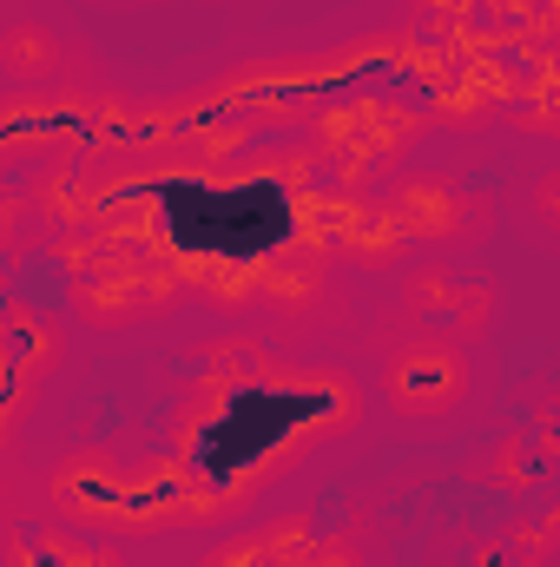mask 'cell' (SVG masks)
I'll list each match as a JSON object with an SVG mask.
<instances>
[{"mask_svg": "<svg viewBox=\"0 0 560 567\" xmlns=\"http://www.w3.org/2000/svg\"><path fill=\"white\" fill-rule=\"evenodd\" d=\"M376 396L396 423H448L475 396V357H468V343H455L442 330L403 337L376 370Z\"/></svg>", "mask_w": 560, "mask_h": 567, "instance_id": "1", "label": "cell"}, {"mask_svg": "<svg viewBox=\"0 0 560 567\" xmlns=\"http://www.w3.org/2000/svg\"><path fill=\"white\" fill-rule=\"evenodd\" d=\"M554 0H481V13L495 20V27H528L535 13H548Z\"/></svg>", "mask_w": 560, "mask_h": 567, "instance_id": "21", "label": "cell"}, {"mask_svg": "<svg viewBox=\"0 0 560 567\" xmlns=\"http://www.w3.org/2000/svg\"><path fill=\"white\" fill-rule=\"evenodd\" d=\"M323 231H330V258H343L356 271H396L409 251L396 212L370 192H330L323 185Z\"/></svg>", "mask_w": 560, "mask_h": 567, "instance_id": "5", "label": "cell"}, {"mask_svg": "<svg viewBox=\"0 0 560 567\" xmlns=\"http://www.w3.org/2000/svg\"><path fill=\"white\" fill-rule=\"evenodd\" d=\"M508 113H515V126H521V133H535V140H548V133H560V126H554V120H560L554 93H521V100H515Z\"/></svg>", "mask_w": 560, "mask_h": 567, "instance_id": "19", "label": "cell"}, {"mask_svg": "<svg viewBox=\"0 0 560 567\" xmlns=\"http://www.w3.org/2000/svg\"><path fill=\"white\" fill-rule=\"evenodd\" d=\"M185 284L172 265L145 258V251H113L100 265H86L80 278H66V310L86 323V330H126V323H145V317H165L178 310Z\"/></svg>", "mask_w": 560, "mask_h": 567, "instance_id": "2", "label": "cell"}, {"mask_svg": "<svg viewBox=\"0 0 560 567\" xmlns=\"http://www.w3.org/2000/svg\"><path fill=\"white\" fill-rule=\"evenodd\" d=\"M20 225H27V198H20V185L0 178V251L20 245Z\"/></svg>", "mask_w": 560, "mask_h": 567, "instance_id": "20", "label": "cell"}, {"mask_svg": "<svg viewBox=\"0 0 560 567\" xmlns=\"http://www.w3.org/2000/svg\"><path fill=\"white\" fill-rule=\"evenodd\" d=\"M383 205L396 212L409 245H481L488 225H495V205L468 198L448 172H403V178H390Z\"/></svg>", "mask_w": 560, "mask_h": 567, "instance_id": "4", "label": "cell"}, {"mask_svg": "<svg viewBox=\"0 0 560 567\" xmlns=\"http://www.w3.org/2000/svg\"><path fill=\"white\" fill-rule=\"evenodd\" d=\"M20 198H27V212H33L40 225H53V231H86L93 212H100V198H106V185H93L86 165H66V158H60V165H40Z\"/></svg>", "mask_w": 560, "mask_h": 567, "instance_id": "9", "label": "cell"}, {"mask_svg": "<svg viewBox=\"0 0 560 567\" xmlns=\"http://www.w3.org/2000/svg\"><path fill=\"white\" fill-rule=\"evenodd\" d=\"M60 363H66L60 317H46L33 303H0V390L20 396V403H33Z\"/></svg>", "mask_w": 560, "mask_h": 567, "instance_id": "7", "label": "cell"}, {"mask_svg": "<svg viewBox=\"0 0 560 567\" xmlns=\"http://www.w3.org/2000/svg\"><path fill=\"white\" fill-rule=\"evenodd\" d=\"M231 185H290V192H310L323 185V158L310 145H265V152H238L225 165Z\"/></svg>", "mask_w": 560, "mask_h": 567, "instance_id": "12", "label": "cell"}, {"mask_svg": "<svg viewBox=\"0 0 560 567\" xmlns=\"http://www.w3.org/2000/svg\"><path fill=\"white\" fill-rule=\"evenodd\" d=\"M46 508L73 522L80 535H139V502H133V455L120 449H73L46 468Z\"/></svg>", "mask_w": 560, "mask_h": 567, "instance_id": "3", "label": "cell"}, {"mask_svg": "<svg viewBox=\"0 0 560 567\" xmlns=\"http://www.w3.org/2000/svg\"><path fill=\"white\" fill-rule=\"evenodd\" d=\"M403 303H409V317H422L428 330H442L455 343H475L495 323V284L448 271V265H422L416 278H403Z\"/></svg>", "mask_w": 560, "mask_h": 567, "instance_id": "6", "label": "cell"}, {"mask_svg": "<svg viewBox=\"0 0 560 567\" xmlns=\"http://www.w3.org/2000/svg\"><path fill=\"white\" fill-rule=\"evenodd\" d=\"M330 297V258H310V251H290L258 265V303H271L278 317H310L317 303Z\"/></svg>", "mask_w": 560, "mask_h": 567, "instance_id": "11", "label": "cell"}, {"mask_svg": "<svg viewBox=\"0 0 560 567\" xmlns=\"http://www.w3.org/2000/svg\"><path fill=\"white\" fill-rule=\"evenodd\" d=\"M310 535H317L310 508H283L271 522H251V528H238L231 542H218L198 567H290L310 548Z\"/></svg>", "mask_w": 560, "mask_h": 567, "instance_id": "8", "label": "cell"}, {"mask_svg": "<svg viewBox=\"0 0 560 567\" xmlns=\"http://www.w3.org/2000/svg\"><path fill=\"white\" fill-rule=\"evenodd\" d=\"M178 284L218 310H258V265H245V258H191Z\"/></svg>", "mask_w": 560, "mask_h": 567, "instance_id": "14", "label": "cell"}, {"mask_svg": "<svg viewBox=\"0 0 560 567\" xmlns=\"http://www.w3.org/2000/svg\"><path fill=\"white\" fill-rule=\"evenodd\" d=\"M7 502H13V495H7V475H0V522H7Z\"/></svg>", "mask_w": 560, "mask_h": 567, "instance_id": "23", "label": "cell"}, {"mask_svg": "<svg viewBox=\"0 0 560 567\" xmlns=\"http://www.w3.org/2000/svg\"><path fill=\"white\" fill-rule=\"evenodd\" d=\"M290 567H370V561H363V542L343 528V535H310V548Z\"/></svg>", "mask_w": 560, "mask_h": 567, "instance_id": "17", "label": "cell"}, {"mask_svg": "<svg viewBox=\"0 0 560 567\" xmlns=\"http://www.w3.org/2000/svg\"><path fill=\"white\" fill-rule=\"evenodd\" d=\"M468 20H481V0H409V33H428V40H442Z\"/></svg>", "mask_w": 560, "mask_h": 567, "instance_id": "16", "label": "cell"}, {"mask_svg": "<svg viewBox=\"0 0 560 567\" xmlns=\"http://www.w3.org/2000/svg\"><path fill=\"white\" fill-rule=\"evenodd\" d=\"M0 73H7V86L40 93L66 73V40L46 20H7L0 27Z\"/></svg>", "mask_w": 560, "mask_h": 567, "instance_id": "10", "label": "cell"}, {"mask_svg": "<svg viewBox=\"0 0 560 567\" xmlns=\"http://www.w3.org/2000/svg\"><path fill=\"white\" fill-rule=\"evenodd\" d=\"M468 475H475V482H495V488H515V495H521V488L535 482V462H528L521 435H508V442H495V455H488V462H475Z\"/></svg>", "mask_w": 560, "mask_h": 567, "instance_id": "15", "label": "cell"}, {"mask_svg": "<svg viewBox=\"0 0 560 567\" xmlns=\"http://www.w3.org/2000/svg\"><path fill=\"white\" fill-rule=\"evenodd\" d=\"M548 535H554L548 515H541V522H515V528H508V555L521 567H548Z\"/></svg>", "mask_w": 560, "mask_h": 567, "instance_id": "18", "label": "cell"}, {"mask_svg": "<svg viewBox=\"0 0 560 567\" xmlns=\"http://www.w3.org/2000/svg\"><path fill=\"white\" fill-rule=\"evenodd\" d=\"M554 205H560V172H541V185H535V218L554 231Z\"/></svg>", "mask_w": 560, "mask_h": 567, "instance_id": "22", "label": "cell"}, {"mask_svg": "<svg viewBox=\"0 0 560 567\" xmlns=\"http://www.w3.org/2000/svg\"><path fill=\"white\" fill-rule=\"evenodd\" d=\"M86 231L113 251H145V245H158V205L139 198V192H106Z\"/></svg>", "mask_w": 560, "mask_h": 567, "instance_id": "13", "label": "cell"}]
</instances>
